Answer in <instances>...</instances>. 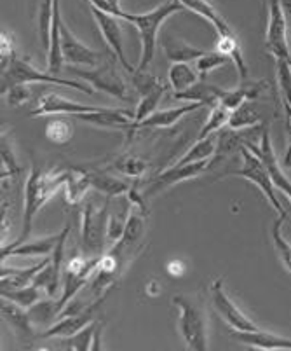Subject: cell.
Listing matches in <instances>:
<instances>
[{
    "mask_svg": "<svg viewBox=\"0 0 291 351\" xmlns=\"http://www.w3.org/2000/svg\"><path fill=\"white\" fill-rule=\"evenodd\" d=\"M44 295H46V292L42 289H38L37 285H34V283L28 287H23V289L2 290V298L16 302V304L25 309H30L31 306L37 304L40 299H44Z\"/></svg>",
    "mask_w": 291,
    "mask_h": 351,
    "instance_id": "d590c367",
    "label": "cell"
},
{
    "mask_svg": "<svg viewBox=\"0 0 291 351\" xmlns=\"http://www.w3.org/2000/svg\"><path fill=\"white\" fill-rule=\"evenodd\" d=\"M223 89L218 88L215 84H206V82L199 81L192 86L190 89H187L185 93L175 95V98L178 100H187V101H201L204 105H213L218 104V98L222 95Z\"/></svg>",
    "mask_w": 291,
    "mask_h": 351,
    "instance_id": "f546056e",
    "label": "cell"
},
{
    "mask_svg": "<svg viewBox=\"0 0 291 351\" xmlns=\"http://www.w3.org/2000/svg\"><path fill=\"white\" fill-rule=\"evenodd\" d=\"M70 234V226H65L62 231V238L58 241L56 250L53 252L49 258H47L46 266L38 271L37 276L34 280V285H37L38 289H42L46 292L47 298H56L58 290H60V282H62L63 276V254H65V243L66 238Z\"/></svg>",
    "mask_w": 291,
    "mask_h": 351,
    "instance_id": "5bb4252c",
    "label": "cell"
},
{
    "mask_svg": "<svg viewBox=\"0 0 291 351\" xmlns=\"http://www.w3.org/2000/svg\"><path fill=\"white\" fill-rule=\"evenodd\" d=\"M89 189H92L89 170H79V168L68 170V178H66V184L65 187H63L65 197L68 203H72V205L81 203V201L88 196Z\"/></svg>",
    "mask_w": 291,
    "mask_h": 351,
    "instance_id": "f1b7e54d",
    "label": "cell"
},
{
    "mask_svg": "<svg viewBox=\"0 0 291 351\" xmlns=\"http://www.w3.org/2000/svg\"><path fill=\"white\" fill-rule=\"evenodd\" d=\"M2 320L14 330V334L21 339H34L35 325L31 322L28 309L21 308L16 302L9 301V299L2 298Z\"/></svg>",
    "mask_w": 291,
    "mask_h": 351,
    "instance_id": "ffe728a7",
    "label": "cell"
},
{
    "mask_svg": "<svg viewBox=\"0 0 291 351\" xmlns=\"http://www.w3.org/2000/svg\"><path fill=\"white\" fill-rule=\"evenodd\" d=\"M238 343L249 348H258V350H291L290 337L277 336L273 332L257 330H232L230 332Z\"/></svg>",
    "mask_w": 291,
    "mask_h": 351,
    "instance_id": "d6986e66",
    "label": "cell"
},
{
    "mask_svg": "<svg viewBox=\"0 0 291 351\" xmlns=\"http://www.w3.org/2000/svg\"><path fill=\"white\" fill-rule=\"evenodd\" d=\"M276 75L288 119H291V62L276 60Z\"/></svg>",
    "mask_w": 291,
    "mask_h": 351,
    "instance_id": "74e56055",
    "label": "cell"
},
{
    "mask_svg": "<svg viewBox=\"0 0 291 351\" xmlns=\"http://www.w3.org/2000/svg\"><path fill=\"white\" fill-rule=\"evenodd\" d=\"M62 51L66 65L98 66L105 60L100 51L91 49V47L77 39L75 35L70 32V28L66 27L65 21L62 23Z\"/></svg>",
    "mask_w": 291,
    "mask_h": 351,
    "instance_id": "2e32d148",
    "label": "cell"
},
{
    "mask_svg": "<svg viewBox=\"0 0 291 351\" xmlns=\"http://www.w3.org/2000/svg\"><path fill=\"white\" fill-rule=\"evenodd\" d=\"M241 158H242L241 168L227 171V175H236V177H241L244 178V180L255 184V186L264 193V196L267 197L268 205L276 210L277 215H288L286 210H284L283 205H281L279 197H277L276 187H274L273 178H270V173H268L265 162L262 161L253 151H249V147H242Z\"/></svg>",
    "mask_w": 291,
    "mask_h": 351,
    "instance_id": "52a82bcc",
    "label": "cell"
},
{
    "mask_svg": "<svg viewBox=\"0 0 291 351\" xmlns=\"http://www.w3.org/2000/svg\"><path fill=\"white\" fill-rule=\"evenodd\" d=\"M2 178H11L21 173V166L18 162V156L14 151L11 133L8 130H2Z\"/></svg>",
    "mask_w": 291,
    "mask_h": 351,
    "instance_id": "8d00e7d4",
    "label": "cell"
},
{
    "mask_svg": "<svg viewBox=\"0 0 291 351\" xmlns=\"http://www.w3.org/2000/svg\"><path fill=\"white\" fill-rule=\"evenodd\" d=\"M100 257H75L63 267L62 298L58 299V311L62 313L66 304L86 289L100 264Z\"/></svg>",
    "mask_w": 291,
    "mask_h": 351,
    "instance_id": "ba28073f",
    "label": "cell"
},
{
    "mask_svg": "<svg viewBox=\"0 0 291 351\" xmlns=\"http://www.w3.org/2000/svg\"><path fill=\"white\" fill-rule=\"evenodd\" d=\"M14 56L16 51L14 43H12V35L9 32H2V69H5Z\"/></svg>",
    "mask_w": 291,
    "mask_h": 351,
    "instance_id": "bcb514c9",
    "label": "cell"
},
{
    "mask_svg": "<svg viewBox=\"0 0 291 351\" xmlns=\"http://www.w3.org/2000/svg\"><path fill=\"white\" fill-rule=\"evenodd\" d=\"M173 304L180 311L178 328L185 346L192 351H206L210 344H207V318L203 304L197 299L181 293L173 298Z\"/></svg>",
    "mask_w": 291,
    "mask_h": 351,
    "instance_id": "277c9868",
    "label": "cell"
},
{
    "mask_svg": "<svg viewBox=\"0 0 291 351\" xmlns=\"http://www.w3.org/2000/svg\"><path fill=\"white\" fill-rule=\"evenodd\" d=\"M101 107L98 105H84L79 101L68 100V98L62 97L58 93H44L42 97L37 100V105L31 110V117H42V116H53V114H66V116H77V114H89L100 110Z\"/></svg>",
    "mask_w": 291,
    "mask_h": 351,
    "instance_id": "ac0fdd59",
    "label": "cell"
},
{
    "mask_svg": "<svg viewBox=\"0 0 291 351\" xmlns=\"http://www.w3.org/2000/svg\"><path fill=\"white\" fill-rule=\"evenodd\" d=\"M62 9H60V0H54V16H53V28H51V43L47 49V70L51 73L60 75L65 66L62 51Z\"/></svg>",
    "mask_w": 291,
    "mask_h": 351,
    "instance_id": "603a6c76",
    "label": "cell"
},
{
    "mask_svg": "<svg viewBox=\"0 0 291 351\" xmlns=\"http://www.w3.org/2000/svg\"><path fill=\"white\" fill-rule=\"evenodd\" d=\"M201 107H204V104L201 101H187L184 105H178V107L173 108H162V110H155L150 117H147L145 121L136 126V132L142 130V128H159V130H166V128H173L181 117H185L187 114L196 112Z\"/></svg>",
    "mask_w": 291,
    "mask_h": 351,
    "instance_id": "44dd1931",
    "label": "cell"
},
{
    "mask_svg": "<svg viewBox=\"0 0 291 351\" xmlns=\"http://www.w3.org/2000/svg\"><path fill=\"white\" fill-rule=\"evenodd\" d=\"M180 11H184V5L177 0V2H164V4L157 5V8L142 12V14H129L126 11L121 12V20L133 25L138 30L140 40H142V54H140V63L136 70L149 69L150 63L153 62V56H155V44H157L159 30H161V27L169 16L177 14Z\"/></svg>",
    "mask_w": 291,
    "mask_h": 351,
    "instance_id": "7a4b0ae2",
    "label": "cell"
},
{
    "mask_svg": "<svg viewBox=\"0 0 291 351\" xmlns=\"http://www.w3.org/2000/svg\"><path fill=\"white\" fill-rule=\"evenodd\" d=\"M2 97H4V95H2ZM30 98L31 91L30 88H28V84L14 86V88H11L8 93H5V101H8L9 105H12V107H19V105L27 104Z\"/></svg>",
    "mask_w": 291,
    "mask_h": 351,
    "instance_id": "f6af8a7d",
    "label": "cell"
},
{
    "mask_svg": "<svg viewBox=\"0 0 291 351\" xmlns=\"http://www.w3.org/2000/svg\"><path fill=\"white\" fill-rule=\"evenodd\" d=\"M211 159H204V161L188 162V165H173L166 170H162L157 177L153 178L152 184L147 187L143 193V197H152L155 194L162 193V191L169 189V187L181 184L185 180H192V178L199 177L204 171L210 170Z\"/></svg>",
    "mask_w": 291,
    "mask_h": 351,
    "instance_id": "30bf717a",
    "label": "cell"
},
{
    "mask_svg": "<svg viewBox=\"0 0 291 351\" xmlns=\"http://www.w3.org/2000/svg\"><path fill=\"white\" fill-rule=\"evenodd\" d=\"M162 47H164L166 56H168L171 63L196 62V60H199L206 53L204 49L190 46V44L185 43L184 39H180L177 35H166L164 40H162Z\"/></svg>",
    "mask_w": 291,
    "mask_h": 351,
    "instance_id": "cb8c5ba5",
    "label": "cell"
},
{
    "mask_svg": "<svg viewBox=\"0 0 291 351\" xmlns=\"http://www.w3.org/2000/svg\"><path fill=\"white\" fill-rule=\"evenodd\" d=\"M216 151V135H211L207 138L196 140V143L184 154V158L178 159L175 165H188V162L204 161V159H213Z\"/></svg>",
    "mask_w": 291,
    "mask_h": 351,
    "instance_id": "d6a6232c",
    "label": "cell"
},
{
    "mask_svg": "<svg viewBox=\"0 0 291 351\" xmlns=\"http://www.w3.org/2000/svg\"><path fill=\"white\" fill-rule=\"evenodd\" d=\"M103 301V299H101ZM101 301L92 302L86 309L79 313H68V315H60L53 325L46 328L42 334H38V339H60V337L75 336L77 332H81L86 325H89L94 318V313Z\"/></svg>",
    "mask_w": 291,
    "mask_h": 351,
    "instance_id": "9a60e30c",
    "label": "cell"
},
{
    "mask_svg": "<svg viewBox=\"0 0 291 351\" xmlns=\"http://www.w3.org/2000/svg\"><path fill=\"white\" fill-rule=\"evenodd\" d=\"M68 170H44L34 166L31 173L28 175L27 184H25V199H23V220H21V232L14 243L8 247H16L30 239L34 220L38 212L44 208L46 203H49L60 191L65 187Z\"/></svg>",
    "mask_w": 291,
    "mask_h": 351,
    "instance_id": "6da1fadb",
    "label": "cell"
},
{
    "mask_svg": "<svg viewBox=\"0 0 291 351\" xmlns=\"http://www.w3.org/2000/svg\"><path fill=\"white\" fill-rule=\"evenodd\" d=\"M232 110H229L227 107H223L222 104H215L211 107V112L207 114V119L204 121L203 128H201L197 140L207 138L211 135H216L218 132H222L223 128H227L229 124V117Z\"/></svg>",
    "mask_w": 291,
    "mask_h": 351,
    "instance_id": "4dcf8cb0",
    "label": "cell"
},
{
    "mask_svg": "<svg viewBox=\"0 0 291 351\" xmlns=\"http://www.w3.org/2000/svg\"><path fill=\"white\" fill-rule=\"evenodd\" d=\"M281 5H283L284 12H286L288 18H291V0H279Z\"/></svg>",
    "mask_w": 291,
    "mask_h": 351,
    "instance_id": "7dc6e473",
    "label": "cell"
},
{
    "mask_svg": "<svg viewBox=\"0 0 291 351\" xmlns=\"http://www.w3.org/2000/svg\"><path fill=\"white\" fill-rule=\"evenodd\" d=\"M229 62H230L229 56L220 53L218 49L206 51L199 60H196V70L197 73H199V77L204 79L207 73L215 72L216 69H222V66L227 65Z\"/></svg>",
    "mask_w": 291,
    "mask_h": 351,
    "instance_id": "7bdbcfd3",
    "label": "cell"
},
{
    "mask_svg": "<svg viewBox=\"0 0 291 351\" xmlns=\"http://www.w3.org/2000/svg\"><path fill=\"white\" fill-rule=\"evenodd\" d=\"M211 301H213L216 313L232 330H257L258 328L257 324L244 311H241L236 306V302L229 298V293L223 289L222 280H216L211 285Z\"/></svg>",
    "mask_w": 291,
    "mask_h": 351,
    "instance_id": "4fadbf2b",
    "label": "cell"
},
{
    "mask_svg": "<svg viewBox=\"0 0 291 351\" xmlns=\"http://www.w3.org/2000/svg\"><path fill=\"white\" fill-rule=\"evenodd\" d=\"M46 257L44 261L37 264V266L31 267H23V269H12V267H2V290H16V289H23V287H28L34 283L35 276L47 263Z\"/></svg>",
    "mask_w": 291,
    "mask_h": 351,
    "instance_id": "83f0119b",
    "label": "cell"
},
{
    "mask_svg": "<svg viewBox=\"0 0 291 351\" xmlns=\"http://www.w3.org/2000/svg\"><path fill=\"white\" fill-rule=\"evenodd\" d=\"M98 325H100L98 322L92 320L91 324L86 325L81 332H77L75 336L60 337V343H58V346L65 348V350H77V351L91 350Z\"/></svg>",
    "mask_w": 291,
    "mask_h": 351,
    "instance_id": "e575fe53",
    "label": "cell"
},
{
    "mask_svg": "<svg viewBox=\"0 0 291 351\" xmlns=\"http://www.w3.org/2000/svg\"><path fill=\"white\" fill-rule=\"evenodd\" d=\"M110 170L119 171L129 178H140L147 170H149V161L138 154H124L115 159L110 166Z\"/></svg>",
    "mask_w": 291,
    "mask_h": 351,
    "instance_id": "1f68e13d",
    "label": "cell"
},
{
    "mask_svg": "<svg viewBox=\"0 0 291 351\" xmlns=\"http://www.w3.org/2000/svg\"><path fill=\"white\" fill-rule=\"evenodd\" d=\"M108 210H110V197L105 199L103 205L89 199L82 208V248L91 257L103 255L107 245V226Z\"/></svg>",
    "mask_w": 291,
    "mask_h": 351,
    "instance_id": "5b68a950",
    "label": "cell"
},
{
    "mask_svg": "<svg viewBox=\"0 0 291 351\" xmlns=\"http://www.w3.org/2000/svg\"><path fill=\"white\" fill-rule=\"evenodd\" d=\"M62 238V232L53 236H46V238L37 239H27L23 243L16 245V247H5L2 248V261L9 257H28V255H42V257H51L53 252L56 250V245Z\"/></svg>",
    "mask_w": 291,
    "mask_h": 351,
    "instance_id": "7402d4cb",
    "label": "cell"
},
{
    "mask_svg": "<svg viewBox=\"0 0 291 351\" xmlns=\"http://www.w3.org/2000/svg\"><path fill=\"white\" fill-rule=\"evenodd\" d=\"M131 81H133L134 89L138 91L140 97H145V95L152 93V91H155V89L164 86L153 73H150L149 70H136V72H133L131 73Z\"/></svg>",
    "mask_w": 291,
    "mask_h": 351,
    "instance_id": "ee69618b",
    "label": "cell"
},
{
    "mask_svg": "<svg viewBox=\"0 0 291 351\" xmlns=\"http://www.w3.org/2000/svg\"><path fill=\"white\" fill-rule=\"evenodd\" d=\"M168 79L173 95L185 93L187 89H190L196 82L201 81L196 66H192L190 63H171L168 70Z\"/></svg>",
    "mask_w": 291,
    "mask_h": 351,
    "instance_id": "4316f807",
    "label": "cell"
},
{
    "mask_svg": "<svg viewBox=\"0 0 291 351\" xmlns=\"http://www.w3.org/2000/svg\"><path fill=\"white\" fill-rule=\"evenodd\" d=\"M66 70L73 73L75 77L88 82L96 91L107 93L108 97H114L117 100L129 101L126 81L114 66V60H103L98 66L66 65Z\"/></svg>",
    "mask_w": 291,
    "mask_h": 351,
    "instance_id": "8992f818",
    "label": "cell"
},
{
    "mask_svg": "<svg viewBox=\"0 0 291 351\" xmlns=\"http://www.w3.org/2000/svg\"><path fill=\"white\" fill-rule=\"evenodd\" d=\"M249 151H253L255 154L265 162L268 173H270V178H273L274 187H276L277 191H281V193L291 201V180L286 177L283 166H281L279 159H277L273 140H270V132H268V130H264L260 145H249Z\"/></svg>",
    "mask_w": 291,
    "mask_h": 351,
    "instance_id": "e0dca14e",
    "label": "cell"
},
{
    "mask_svg": "<svg viewBox=\"0 0 291 351\" xmlns=\"http://www.w3.org/2000/svg\"><path fill=\"white\" fill-rule=\"evenodd\" d=\"M46 136L49 138V142L58 143V145H65L73 136V124L68 119H65V117L51 119L46 126Z\"/></svg>",
    "mask_w": 291,
    "mask_h": 351,
    "instance_id": "ab89813d",
    "label": "cell"
},
{
    "mask_svg": "<svg viewBox=\"0 0 291 351\" xmlns=\"http://www.w3.org/2000/svg\"><path fill=\"white\" fill-rule=\"evenodd\" d=\"M54 16V0H42L40 11H38V35L44 49H49L51 28H53Z\"/></svg>",
    "mask_w": 291,
    "mask_h": 351,
    "instance_id": "b9f144b4",
    "label": "cell"
},
{
    "mask_svg": "<svg viewBox=\"0 0 291 351\" xmlns=\"http://www.w3.org/2000/svg\"><path fill=\"white\" fill-rule=\"evenodd\" d=\"M286 219L288 215H277L276 222H274L273 226V239L274 247H276L284 267L291 273V243L283 236V224L286 222Z\"/></svg>",
    "mask_w": 291,
    "mask_h": 351,
    "instance_id": "60d3db41",
    "label": "cell"
},
{
    "mask_svg": "<svg viewBox=\"0 0 291 351\" xmlns=\"http://www.w3.org/2000/svg\"><path fill=\"white\" fill-rule=\"evenodd\" d=\"M260 119L262 117L260 114H258L257 108L249 104V101H244L241 107H238L236 110L230 112L227 128H230V130H246V128L258 126V124H260Z\"/></svg>",
    "mask_w": 291,
    "mask_h": 351,
    "instance_id": "836d02e7",
    "label": "cell"
},
{
    "mask_svg": "<svg viewBox=\"0 0 291 351\" xmlns=\"http://www.w3.org/2000/svg\"><path fill=\"white\" fill-rule=\"evenodd\" d=\"M164 91H166V86H162V88L155 89V91H152V93L140 98L138 105H136V108H134V132H136V126H138L142 121H145L147 117H150L155 110H157Z\"/></svg>",
    "mask_w": 291,
    "mask_h": 351,
    "instance_id": "f35d334b",
    "label": "cell"
},
{
    "mask_svg": "<svg viewBox=\"0 0 291 351\" xmlns=\"http://www.w3.org/2000/svg\"><path fill=\"white\" fill-rule=\"evenodd\" d=\"M75 119L89 124V126L100 128V130H117L126 133L127 140L134 135V112L127 108L101 107L100 110L89 114H77Z\"/></svg>",
    "mask_w": 291,
    "mask_h": 351,
    "instance_id": "8fae6325",
    "label": "cell"
},
{
    "mask_svg": "<svg viewBox=\"0 0 291 351\" xmlns=\"http://www.w3.org/2000/svg\"><path fill=\"white\" fill-rule=\"evenodd\" d=\"M23 84H47V86H65V88H73L82 93L92 95L94 89L91 86H86L84 82L70 81V79H63L56 73L42 72V70L35 69L28 60L21 58L16 54L5 69H2V95H5L14 86Z\"/></svg>",
    "mask_w": 291,
    "mask_h": 351,
    "instance_id": "3957f363",
    "label": "cell"
},
{
    "mask_svg": "<svg viewBox=\"0 0 291 351\" xmlns=\"http://www.w3.org/2000/svg\"><path fill=\"white\" fill-rule=\"evenodd\" d=\"M89 177H91V186L98 193L105 194L107 197H117V196H127L129 193V184L117 178L115 175L110 173V170H89Z\"/></svg>",
    "mask_w": 291,
    "mask_h": 351,
    "instance_id": "d4e9b609",
    "label": "cell"
},
{
    "mask_svg": "<svg viewBox=\"0 0 291 351\" xmlns=\"http://www.w3.org/2000/svg\"><path fill=\"white\" fill-rule=\"evenodd\" d=\"M265 47L276 60H288V62H291L290 43H288L286 12H284L279 0H270V5H268Z\"/></svg>",
    "mask_w": 291,
    "mask_h": 351,
    "instance_id": "9c48e42d",
    "label": "cell"
},
{
    "mask_svg": "<svg viewBox=\"0 0 291 351\" xmlns=\"http://www.w3.org/2000/svg\"><path fill=\"white\" fill-rule=\"evenodd\" d=\"M91 12L96 25L100 28V34L103 35L105 43L110 47L112 54L119 60V63L127 70V72H136V69L131 65L129 60L126 58V53H124V34L123 27H121V18L110 14V12L100 11V9L96 8H91Z\"/></svg>",
    "mask_w": 291,
    "mask_h": 351,
    "instance_id": "7c38bea8",
    "label": "cell"
},
{
    "mask_svg": "<svg viewBox=\"0 0 291 351\" xmlns=\"http://www.w3.org/2000/svg\"><path fill=\"white\" fill-rule=\"evenodd\" d=\"M178 2L184 5V9H187V11L194 12V14L201 16V18H204L206 21H210V23L213 25V28L216 30V35H218V37L229 35L234 32L207 0H178Z\"/></svg>",
    "mask_w": 291,
    "mask_h": 351,
    "instance_id": "484cf974",
    "label": "cell"
}]
</instances>
